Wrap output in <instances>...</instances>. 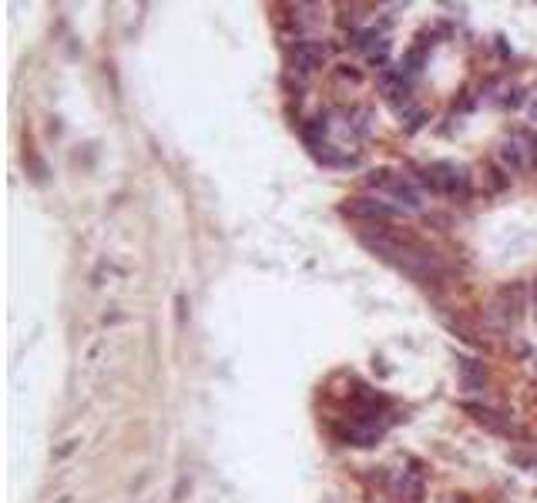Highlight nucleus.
Listing matches in <instances>:
<instances>
[{"instance_id": "obj_10", "label": "nucleus", "mask_w": 537, "mask_h": 503, "mask_svg": "<svg viewBox=\"0 0 537 503\" xmlns=\"http://www.w3.org/2000/svg\"><path fill=\"white\" fill-rule=\"evenodd\" d=\"M77 443H81V440H67V443H64V446H61V450L54 453V460H64V457H67V453H74V450H77Z\"/></svg>"}, {"instance_id": "obj_9", "label": "nucleus", "mask_w": 537, "mask_h": 503, "mask_svg": "<svg viewBox=\"0 0 537 503\" xmlns=\"http://www.w3.org/2000/svg\"><path fill=\"white\" fill-rule=\"evenodd\" d=\"M423 121H427V111H410L406 114V131H416Z\"/></svg>"}, {"instance_id": "obj_6", "label": "nucleus", "mask_w": 537, "mask_h": 503, "mask_svg": "<svg viewBox=\"0 0 537 503\" xmlns=\"http://www.w3.org/2000/svg\"><path fill=\"white\" fill-rule=\"evenodd\" d=\"M463 410H467V413H474L477 420H480V423H487V427H491V429H504V423L497 420V413H493V410H487V406H474V403H467Z\"/></svg>"}, {"instance_id": "obj_11", "label": "nucleus", "mask_w": 537, "mask_h": 503, "mask_svg": "<svg viewBox=\"0 0 537 503\" xmlns=\"http://www.w3.org/2000/svg\"><path fill=\"white\" fill-rule=\"evenodd\" d=\"M531 114H534V121H537V101H534V105H531Z\"/></svg>"}, {"instance_id": "obj_5", "label": "nucleus", "mask_w": 537, "mask_h": 503, "mask_svg": "<svg viewBox=\"0 0 537 503\" xmlns=\"http://www.w3.org/2000/svg\"><path fill=\"white\" fill-rule=\"evenodd\" d=\"M500 161H504L510 171H521V168L527 165V154H524L521 141H504V145H500Z\"/></svg>"}, {"instance_id": "obj_2", "label": "nucleus", "mask_w": 537, "mask_h": 503, "mask_svg": "<svg viewBox=\"0 0 537 503\" xmlns=\"http://www.w3.org/2000/svg\"><path fill=\"white\" fill-rule=\"evenodd\" d=\"M292 67H299V71H316L326 64L329 58V47L319 44V41H299V44L292 47Z\"/></svg>"}, {"instance_id": "obj_1", "label": "nucleus", "mask_w": 537, "mask_h": 503, "mask_svg": "<svg viewBox=\"0 0 537 503\" xmlns=\"http://www.w3.org/2000/svg\"><path fill=\"white\" fill-rule=\"evenodd\" d=\"M369 185H376V188H383L390 199L397 201L399 208H420V195H416V188L406 178H399V175H390V171H373L369 175Z\"/></svg>"}, {"instance_id": "obj_7", "label": "nucleus", "mask_w": 537, "mask_h": 503, "mask_svg": "<svg viewBox=\"0 0 537 503\" xmlns=\"http://www.w3.org/2000/svg\"><path fill=\"white\" fill-rule=\"evenodd\" d=\"M303 135H306V141L312 145V148H322V141L319 138L326 135V118H312V121L303 128Z\"/></svg>"}, {"instance_id": "obj_4", "label": "nucleus", "mask_w": 537, "mask_h": 503, "mask_svg": "<svg viewBox=\"0 0 537 503\" xmlns=\"http://www.w3.org/2000/svg\"><path fill=\"white\" fill-rule=\"evenodd\" d=\"M457 373H460V382L463 389H484V382H487V373H484V363H477V359H457Z\"/></svg>"}, {"instance_id": "obj_3", "label": "nucleus", "mask_w": 537, "mask_h": 503, "mask_svg": "<svg viewBox=\"0 0 537 503\" xmlns=\"http://www.w3.org/2000/svg\"><path fill=\"white\" fill-rule=\"evenodd\" d=\"M343 212L353 215V218H390L393 208L386 201H376V199H350L343 205Z\"/></svg>"}, {"instance_id": "obj_12", "label": "nucleus", "mask_w": 537, "mask_h": 503, "mask_svg": "<svg viewBox=\"0 0 537 503\" xmlns=\"http://www.w3.org/2000/svg\"><path fill=\"white\" fill-rule=\"evenodd\" d=\"M534 295H537V286H534Z\"/></svg>"}, {"instance_id": "obj_8", "label": "nucleus", "mask_w": 537, "mask_h": 503, "mask_svg": "<svg viewBox=\"0 0 537 503\" xmlns=\"http://www.w3.org/2000/svg\"><path fill=\"white\" fill-rule=\"evenodd\" d=\"M423 67V47H410L406 54H403V67L399 71H410V74H416Z\"/></svg>"}]
</instances>
